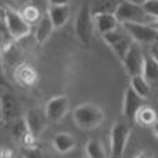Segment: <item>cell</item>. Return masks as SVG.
Listing matches in <instances>:
<instances>
[{
  "label": "cell",
  "instance_id": "obj_18",
  "mask_svg": "<svg viewBox=\"0 0 158 158\" xmlns=\"http://www.w3.org/2000/svg\"><path fill=\"white\" fill-rule=\"evenodd\" d=\"M129 87H130V88L133 89V91L137 94L139 97H141V98L146 99V101L150 98L151 91H152V87L150 85L146 80H144L141 74L130 77V85H129Z\"/></svg>",
  "mask_w": 158,
  "mask_h": 158
},
{
  "label": "cell",
  "instance_id": "obj_32",
  "mask_svg": "<svg viewBox=\"0 0 158 158\" xmlns=\"http://www.w3.org/2000/svg\"><path fill=\"white\" fill-rule=\"evenodd\" d=\"M0 118H2V106H0ZM2 120V119H0Z\"/></svg>",
  "mask_w": 158,
  "mask_h": 158
},
{
  "label": "cell",
  "instance_id": "obj_27",
  "mask_svg": "<svg viewBox=\"0 0 158 158\" xmlns=\"http://www.w3.org/2000/svg\"><path fill=\"white\" fill-rule=\"evenodd\" d=\"M2 34H7V31H6V27H4L3 18L0 17V35H2Z\"/></svg>",
  "mask_w": 158,
  "mask_h": 158
},
{
  "label": "cell",
  "instance_id": "obj_22",
  "mask_svg": "<svg viewBox=\"0 0 158 158\" xmlns=\"http://www.w3.org/2000/svg\"><path fill=\"white\" fill-rule=\"evenodd\" d=\"M141 9L143 11L148 15L150 18L157 20L158 17V0H144L141 3Z\"/></svg>",
  "mask_w": 158,
  "mask_h": 158
},
{
  "label": "cell",
  "instance_id": "obj_26",
  "mask_svg": "<svg viewBox=\"0 0 158 158\" xmlns=\"http://www.w3.org/2000/svg\"><path fill=\"white\" fill-rule=\"evenodd\" d=\"M49 6H64L69 4V0H48Z\"/></svg>",
  "mask_w": 158,
  "mask_h": 158
},
{
  "label": "cell",
  "instance_id": "obj_6",
  "mask_svg": "<svg viewBox=\"0 0 158 158\" xmlns=\"http://www.w3.org/2000/svg\"><path fill=\"white\" fill-rule=\"evenodd\" d=\"M102 38H104L105 44L114 51V53L116 55L120 60L123 59V56L126 55V52L129 51V48H130L131 44H133L130 35L123 30L122 25H119V27L115 28V30L110 31V32L104 34Z\"/></svg>",
  "mask_w": 158,
  "mask_h": 158
},
{
  "label": "cell",
  "instance_id": "obj_4",
  "mask_svg": "<svg viewBox=\"0 0 158 158\" xmlns=\"http://www.w3.org/2000/svg\"><path fill=\"white\" fill-rule=\"evenodd\" d=\"M3 23L6 31L13 39H21L27 36L31 31V24H28L25 18L23 17L21 13H18L17 10L6 7L3 9Z\"/></svg>",
  "mask_w": 158,
  "mask_h": 158
},
{
  "label": "cell",
  "instance_id": "obj_25",
  "mask_svg": "<svg viewBox=\"0 0 158 158\" xmlns=\"http://www.w3.org/2000/svg\"><path fill=\"white\" fill-rule=\"evenodd\" d=\"M0 87H2V88H9V87H10L9 81H7L6 76H4V70H3L2 63H0Z\"/></svg>",
  "mask_w": 158,
  "mask_h": 158
},
{
  "label": "cell",
  "instance_id": "obj_2",
  "mask_svg": "<svg viewBox=\"0 0 158 158\" xmlns=\"http://www.w3.org/2000/svg\"><path fill=\"white\" fill-rule=\"evenodd\" d=\"M131 136V129L125 120H116L110 129L109 137V158H122L127 141Z\"/></svg>",
  "mask_w": 158,
  "mask_h": 158
},
{
  "label": "cell",
  "instance_id": "obj_23",
  "mask_svg": "<svg viewBox=\"0 0 158 158\" xmlns=\"http://www.w3.org/2000/svg\"><path fill=\"white\" fill-rule=\"evenodd\" d=\"M20 155L23 158H45L44 154H42V151L36 146L21 148V154Z\"/></svg>",
  "mask_w": 158,
  "mask_h": 158
},
{
  "label": "cell",
  "instance_id": "obj_1",
  "mask_svg": "<svg viewBox=\"0 0 158 158\" xmlns=\"http://www.w3.org/2000/svg\"><path fill=\"white\" fill-rule=\"evenodd\" d=\"M105 119V114L102 108L93 102L78 105L73 110V120L83 130H93L101 126Z\"/></svg>",
  "mask_w": 158,
  "mask_h": 158
},
{
  "label": "cell",
  "instance_id": "obj_13",
  "mask_svg": "<svg viewBox=\"0 0 158 158\" xmlns=\"http://www.w3.org/2000/svg\"><path fill=\"white\" fill-rule=\"evenodd\" d=\"M94 20V27L95 31H98L101 35L108 34L110 31H114L115 28L119 27V23H118L116 17L110 13H101V14H94L93 15Z\"/></svg>",
  "mask_w": 158,
  "mask_h": 158
},
{
  "label": "cell",
  "instance_id": "obj_9",
  "mask_svg": "<svg viewBox=\"0 0 158 158\" xmlns=\"http://www.w3.org/2000/svg\"><path fill=\"white\" fill-rule=\"evenodd\" d=\"M144 55L146 53L141 49V45L133 42L131 46L129 48V51L126 52V55L123 56L122 63L130 77L141 74V69H143V63H144Z\"/></svg>",
  "mask_w": 158,
  "mask_h": 158
},
{
  "label": "cell",
  "instance_id": "obj_30",
  "mask_svg": "<svg viewBox=\"0 0 158 158\" xmlns=\"http://www.w3.org/2000/svg\"><path fill=\"white\" fill-rule=\"evenodd\" d=\"M17 2H18V3H27L28 0H17Z\"/></svg>",
  "mask_w": 158,
  "mask_h": 158
},
{
  "label": "cell",
  "instance_id": "obj_7",
  "mask_svg": "<svg viewBox=\"0 0 158 158\" xmlns=\"http://www.w3.org/2000/svg\"><path fill=\"white\" fill-rule=\"evenodd\" d=\"M123 30L130 35L131 41L139 45H147L157 41L158 32L157 27H152L151 24H134V23H127V24H120Z\"/></svg>",
  "mask_w": 158,
  "mask_h": 158
},
{
  "label": "cell",
  "instance_id": "obj_29",
  "mask_svg": "<svg viewBox=\"0 0 158 158\" xmlns=\"http://www.w3.org/2000/svg\"><path fill=\"white\" fill-rule=\"evenodd\" d=\"M0 158H6V155H4V152L0 150Z\"/></svg>",
  "mask_w": 158,
  "mask_h": 158
},
{
  "label": "cell",
  "instance_id": "obj_20",
  "mask_svg": "<svg viewBox=\"0 0 158 158\" xmlns=\"http://www.w3.org/2000/svg\"><path fill=\"white\" fill-rule=\"evenodd\" d=\"M85 154L88 158H109L105 146L98 139H89V140L87 141Z\"/></svg>",
  "mask_w": 158,
  "mask_h": 158
},
{
  "label": "cell",
  "instance_id": "obj_11",
  "mask_svg": "<svg viewBox=\"0 0 158 158\" xmlns=\"http://www.w3.org/2000/svg\"><path fill=\"white\" fill-rule=\"evenodd\" d=\"M24 120H25V125H27L28 131L31 133L34 139H38L44 130L46 129L48 126V118L45 115V110L44 109H39V108H32L24 115Z\"/></svg>",
  "mask_w": 158,
  "mask_h": 158
},
{
  "label": "cell",
  "instance_id": "obj_14",
  "mask_svg": "<svg viewBox=\"0 0 158 158\" xmlns=\"http://www.w3.org/2000/svg\"><path fill=\"white\" fill-rule=\"evenodd\" d=\"M51 20V23L53 24L55 28H62L63 25H66L67 20L70 17V9L69 4L64 6H49L48 14H46Z\"/></svg>",
  "mask_w": 158,
  "mask_h": 158
},
{
  "label": "cell",
  "instance_id": "obj_31",
  "mask_svg": "<svg viewBox=\"0 0 158 158\" xmlns=\"http://www.w3.org/2000/svg\"><path fill=\"white\" fill-rule=\"evenodd\" d=\"M11 158H23V157H21V155H13Z\"/></svg>",
  "mask_w": 158,
  "mask_h": 158
},
{
  "label": "cell",
  "instance_id": "obj_8",
  "mask_svg": "<svg viewBox=\"0 0 158 158\" xmlns=\"http://www.w3.org/2000/svg\"><path fill=\"white\" fill-rule=\"evenodd\" d=\"M0 106H2V118L7 123L23 118V104L21 101L10 91H6L0 95Z\"/></svg>",
  "mask_w": 158,
  "mask_h": 158
},
{
  "label": "cell",
  "instance_id": "obj_5",
  "mask_svg": "<svg viewBox=\"0 0 158 158\" xmlns=\"http://www.w3.org/2000/svg\"><path fill=\"white\" fill-rule=\"evenodd\" d=\"M74 31L77 38L83 44L85 45L91 44V41L94 38V32H95V27H94L93 13H91V9H89V4H84L80 9L77 17H76Z\"/></svg>",
  "mask_w": 158,
  "mask_h": 158
},
{
  "label": "cell",
  "instance_id": "obj_17",
  "mask_svg": "<svg viewBox=\"0 0 158 158\" xmlns=\"http://www.w3.org/2000/svg\"><path fill=\"white\" fill-rule=\"evenodd\" d=\"M55 31V27L53 24L51 23L48 15H44V17L39 18L38 21V25H36V30H35V39L39 45L45 44V42L48 41L49 38L52 36Z\"/></svg>",
  "mask_w": 158,
  "mask_h": 158
},
{
  "label": "cell",
  "instance_id": "obj_16",
  "mask_svg": "<svg viewBox=\"0 0 158 158\" xmlns=\"http://www.w3.org/2000/svg\"><path fill=\"white\" fill-rule=\"evenodd\" d=\"M52 144H53L55 150L60 154H67L72 150L76 148V139L73 137L70 133H66V131H62V133H57L53 136V140H52Z\"/></svg>",
  "mask_w": 158,
  "mask_h": 158
},
{
  "label": "cell",
  "instance_id": "obj_12",
  "mask_svg": "<svg viewBox=\"0 0 158 158\" xmlns=\"http://www.w3.org/2000/svg\"><path fill=\"white\" fill-rule=\"evenodd\" d=\"M144 105H146V99L139 97L130 87H127L125 91V95H123V108H122L123 116L127 120H133L136 114L139 112V109L141 106H144Z\"/></svg>",
  "mask_w": 158,
  "mask_h": 158
},
{
  "label": "cell",
  "instance_id": "obj_3",
  "mask_svg": "<svg viewBox=\"0 0 158 158\" xmlns=\"http://www.w3.org/2000/svg\"><path fill=\"white\" fill-rule=\"evenodd\" d=\"M114 15L116 17L119 24H127V23H134V24H151V20L141 9V4L133 3L129 0H122L118 4Z\"/></svg>",
  "mask_w": 158,
  "mask_h": 158
},
{
  "label": "cell",
  "instance_id": "obj_24",
  "mask_svg": "<svg viewBox=\"0 0 158 158\" xmlns=\"http://www.w3.org/2000/svg\"><path fill=\"white\" fill-rule=\"evenodd\" d=\"M23 17L25 18V21H27L28 24H31L32 21H35V20H39V13H38V10L35 9V7H27V11L25 13H23Z\"/></svg>",
  "mask_w": 158,
  "mask_h": 158
},
{
  "label": "cell",
  "instance_id": "obj_21",
  "mask_svg": "<svg viewBox=\"0 0 158 158\" xmlns=\"http://www.w3.org/2000/svg\"><path fill=\"white\" fill-rule=\"evenodd\" d=\"M122 0H94L93 4H89L91 13L94 14H101V13H110L114 14L118 4Z\"/></svg>",
  "mask_w": 158,
  "mask_h": 158
},
{
  "label": "cell",
  "instance_id": "obj_10",
  "mask_svg": "<svg viewBox=\"0 0 158 158\" xmlns=\"http://www.w3.org/2000/svg\"><path fill=\"white\" fill-rule=\"evenodd\" d=\"M45 115L49 122H59L70 110V99L66 95H56L51 98L45 106Z\"/></svg>",
  "mask_w": 158,
  "mask_h": 158
},
{
  "label": "cell",
  "instance_id": "obj_28",
  "mask_svg": "<svg viewBox=\"0 0 158 158\" xmlns=\"http://www.w3.org/2000/svg\"><path fill=\"white\" fill-rule=\"evenodd\" d=\"M134 158H152V157H151V155H148V154H146V152H141V154L136 155Z\"/></svg>",
  "mask_w": 158,
  "mask_h": 158
},
{
  "label": "cell",
  "instance_id": "obj_19",
  "mask_svg": "<svg viewBox=\"0 0 158 158\" xmlns=\"http://www.w3.org/2000/svg\"><path fill=\"white\" fill-rule=\"evenodd\" d=\"M133 120L140 126L150 127V126L157 123V114H155V110L152 109V108L144 105V106H141L140 109H139V112L136 114V116H134Z\"/></svg>",
  "mask_w": 158,
  "mask_h": 158
},
{
  "label": "cell",
  "instance_id": "obj_33",
  "mask_svg": "<svg viewBox=\"0 0 158 158\" xmlns=\"http://www.w3.org/2000/svg\"><path fill=\"white\" fill-rule=\"evenodd\" d=\"M0 11H3V10H2V7H0Z\"/></svg>",
  "mask_w": 158,
  "mask_h": 158
},
{
  "label": "cell",
  "instance_id": "obj_15",
  "mask_svg": "<svg viewBox=\"0 0 158 158\" xmlns=\"http://www.w3.org/2000/svg\"><path fill=\"white\" fill-rule=\"evenodd\" d=\"M141 76H143V78L151 87L154 85L158 81V59H154V57L150 56L148 53L144 55V63H143V69H141Z\"/></svg>",
  "mask_w": 158,
  "mask_h": 158
}]
</instances>
